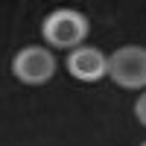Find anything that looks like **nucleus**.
Segmentation results:
<instances>
[{"mask_svg":"<svg viewBox=\"0 0 146 146\" xmlns=\"http://www.w3.org/2000/svg\"><path fill=\"white\" fill-rule=\"evenodd\" d=\"M41 32H44L47 44H53V47H62V50L76 47L79 50V44L88 35V18L76 9H56L44 18Z\"/></svg>","mask_w":146,"mask_h":146,"instance_id":"nucleus-1","label":"nucleus"},{"mask_svg":"<svg viewBox=\"0 0 146 146\" xmlns=\"http://www.w3.org/2000/svg\"><path fill=\"white\" fill-rule=\"evenodd\" d=\"M12 73L27 82V85H44L53 79L56 73V58L44 47H23V50L12 58Z\"/></svg>","mask_w":146,"mask_h":146,"instance_id":"nucleus-3","label":"nucleus"},{"mask_svg":"<svg viewBox=\"0 0 146 146\" xmlns=\"http://www.w3.org/2000/svg\"><path fill=\"white\" fill-rule=\"evenodd\" d=\"M67 70L82 82H96L108 73V58L96 47H79L67 56Z\"/></svg>","mask_w":146,"mask_h":146,"instance_id":"nucleus-4","label":"nucleus"},{"mask_svg":"<svg viewBox=\"0 0 146 146\" xmlns=\"http://www.w3.org/2000/svg\"><path fill=\"white\" fill-rule=\"evenodd\" d=\"M140 146H146V143H140Z\"/></svg>","mask_w":146,"mask_h":146,"instance_id":"nucleus-6","label":"nucleus"},{"mask_svg":"<svg viewBox=\"0 0 146 146\" xmlns=\"http://www.w3.org/2000/svg\"><path fill=\"white\" fill-rule=\"evenodd\" d=\"M135 114H137V120H140V123L146 126V94H143L140 100L135 102Z\"/></svg>","mask_w":146,"mask_h":146,"instance_id":"nucleus-5","label":"nucleus"},{"mask_svg":"<svg viewBox=\"0 0 146 146\" xmlns=\"http://www.w3.org/2000/svg\"><path fill=\"white\" fill-rule=\"evenodd\" d=\"M108 76L120 88H143L146 85V50L143 47H120L108 56Z\"/></svg>","mask_w":146,"mask_h":146,"instance_id":"nucleus-2","label":"nucleus"}]
</instances>
